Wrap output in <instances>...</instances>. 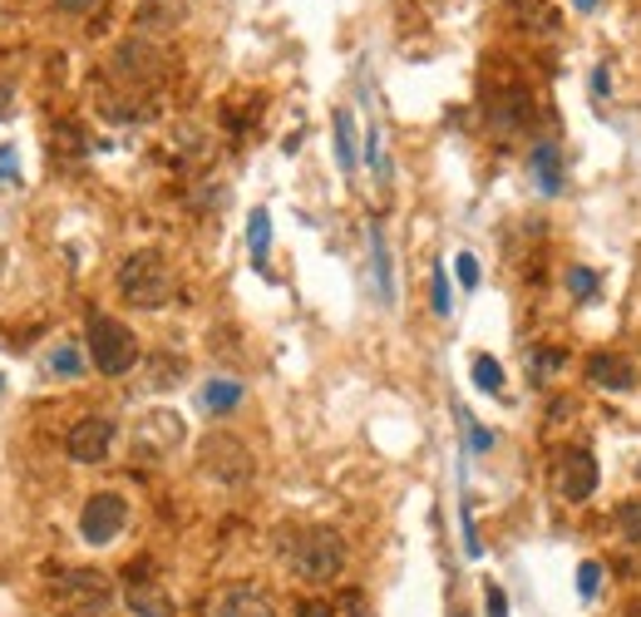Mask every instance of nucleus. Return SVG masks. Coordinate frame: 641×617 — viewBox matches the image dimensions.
<instances>
[{"label":"nucleus","mask_w":641,"mask_h":617,"mask_svg":"<svg viewBox=\"0 0 641 617\" xmlns=\"http://www.w3.org/2000/svg\"><path fill=\"white\" fill-rule=\"evenodd\" d=\"M286 564H292L296 578L306 582H336L341 568H346V543H341L336 529H306L286 543Z\"/></svg>","instance_id":"obj_1"},{"label":"nucleus","mask_w":641,"mask_h":617,"mask_svg":"<svg viewBox=\"0 0 641 617\" xmlns=\"http://www.w3.org/2000/svg\"><path fill=\"white\" fill-rule=\"evenodd\" d=\"M119 292L129 306L158 312V306H168V296H174V272H168V262L158 253H134V257H124V267H119Z\"/></svg>","instance_id":"obj_2"},{"label":"nucleus","mask_w":641,"mask_h":617,"mask_svg":"<svg viewBox=\"0 0 641 617\" xmlns=\"http://www.w3.org/2000/svg\"><path fill=\"white\" fill-rule=\"evenodd\" d=\"M89 361H95V371H105V375H124L139 365V341H134V331L124 322L95 312L89 316Z\"/></svg>","instance_id":"obj_3"},{"label":"nucleus","mask_w":641,"mask_h":617,"mask_svg":"<svg viewBox=\"0 0 641 617\" xmlns=\"http://www.w3.org/2000/svg\"><path fill=\"white\" fill-rule=\"evenodd\" d=\"M198 464H203V474H208V479H217V484H247V479H252V450L237 435H227V430L203 435Z\"/></svg>","instance_id":"obj_4"},{"label":"nucleus","mask_w":641,"mask_h":617,"mask_svg":"<svg viewBox=\"0 0 641 617\" xmlns=\"http://www.w3.org/2000/svg\"><path fill=\"white\" fill-rule=\"evenodd\" d=\"M55 603L70 617H99L114 603V582L99 568H75L55 582Z\"/></svg>","instance_id":"obj_5"},{"label":"nucleus","mask_w":641,"mask_h":617,"mask_svg":"<svg viewBox=\"0 0 641 617\" xmlns=\"http://www.w3.org/2000/svg\"><path fill=\"white\" fill-rule=\"evenodd\" d=\"M109 75L119 79V85H129L134 95H144V89H148V85H158V75H164V55H158V45H154V40L134 36V40H124L119 50H114Z\"/></svg>","instance_id":"obj_6"},{"label":"nucleus","mask_w":641,"mask_h":617,"mask_svg":"<svg viewBox=\"0 0 641 617\" xmlns=\"http://www.w3.org/2000/svg\"><path fill=\"white\" fill-rule=\"evenodd\" d=\"M124 523H129V505H124L119 494H109V489L105 494H89L85 509H79V533H85V543H95V548L119 539Z\"/></svg>","instance_id":"obj_7"},{"label":"nucleus","mask_w":641,"mask_h":617,"mask_svg":"<svg viewBox=\"0 0 641 617\" xmlns=\"http://www.w3.org/2000/svg\"><path fill=\"white\" fill-rule=\"evenodd\" d=\"M114 435H119V425H114L109 415H85V420H75V430L65 435V450H70L75 464H105L114 450Z\"/></svg>","instance_id":"obj_8"},{"label":"nucleus","mask_w":641,"mask_h":617,"mask_svg":"<svg viewBox=\"0 0 641 617\" xmlns=\"http://www.w3.org/2000/svg\"><path fill=\"white\" fill-rule=\"evenodd\" d=\"M553 479H558V494L572 499V505L592 499V489H598V460H592V450H563Z\"/></svg>","instance_id":"obj_9"},{"label":"nucleus","mask_w":641,"mask_h":617,"mask_svg":"<svg viewBox=\"0 0 641 617\" xmlns=\"http://www.w3.org/2000/svg\"><path fill=\"white\" fill-rule=\"evenodd\" d=\"M124 603H129L134 617H174V598L164 592V582H158V578H134L129 574Z\"/></svg>","instance_id":"obj_10"},{"label":"nucleus","mask_w":641,"mask_h":617,"mask_svg":"<svg viewBox=\"0 0 641 617\" xmlns=\"http://www.w3.org/2000/svg\"><path fill=\"white\" fill-rule=\"evenodd\" d=\"M588 381L592 385H602V391H632L637 385V371H632V361L627 356H612V351H598V356H588Z\"/></svg>","instance_id":"obj_11"},{"label":"nucleus","mask_w":641,"mask_h":617,"mask_svg":"<svg viewBox=\"0 0 641 617\" xmlns=\"http://www.w3.org/2000/svg\"><path fill=\"white\" fill-rule=\"evenodd\" d=\"M134 26H139L144 40L174 36V30L183 26V6H178V0H139V10H134Z\"/></svg>","instance_id":"obj_12"},{"label":"nucleus","mask_w":641,"mask_h":617,"mask_svg":"<svg viewBox=\"0 0 641 617\" xmlns=\"http://www.w3.org/2000/svg\"><path fill=\"white\" fill-rule=\"evenodd\" d=\"M178 440H183V420L174 415V410H154V415L139 420V450L168 454Z\"/></svg>","instance_id":"obj_13"},{"label":"nucleus","mask_w":641,"mask_h":617,"mask_svg":"<svg viewBox=\"0 0 641 617\" xmlns=\"http://www.w3.org/2000/svg\"><path fill=\"white\" fill-rule=\"evenodd\" d=\"M217 617H277V608H272L267 592L233 588V592H223V603H217Z\"/></svg>","instance_id":"obj_14"},{"label":"nucleus","mask_w":641,"mask_h":617,"mask_svg":"<svg viewBox=\"0 0 641 617\" xmlns=\"http://www.w3.org/2000/svg\"><path fill=\"white\" fill-rule=\"evenodd\" d=\"M529 164H533V178H538V188H543V193L563 188V158H558V144H538Z\"/></svg>","instance_id":"obj_15"},{"label":"nucleus","mask_w":641,"mask_h":617,"mask_svg":"<svg viewBox=\"0 0 641 617\" xmlns=\"http://www.w3.org/2000/svg\"><path fill=\"white\" fill-rule=\"evenodd\" d=\"M247 253L257 267H267V253H272V213L267 208H252L247 218Z\"/></svg>","instance_id":"obj_16"},{"label":"nucleus","mask_w":641,"mask_h":617,"mask_svg":"<svg viewBox=\"0 0 641 617\" xmlns=\"http://www.w3.org/2000/svg\"><path fill=\"white\" fill-rule=\"evenodd\" d=\"M183 371H188L183 356H154L148 361V385H154V391H168V385L183 381Z\"/></svg>","instance_id":"obj_17"},{"label":"nucleus","mask_w":641,"mask_h":617,"mask_svg":"<svg viewBox=\"0 0 641 617\" xmlns=\"http://www.w3.org/2000/svg\"><path fill=\"white\" fill-rule=\"evenodd\" d=\"M237 400H243V385H237V381H208V385H203V405H208L213 415L233 410Z\"/></svg>","instance_id":"obj_18"},{"label":"nucleus","mask_w":641,"mask_h":617,"mask_svg":"<svg viewBox=\"0 0 641 617\" xmlns=\"http://www.w3.org/2000/svg\"><path fill=\"white\" fill-rule=\"evenodd\" d=\"M336 158H341V168H356V124H351V114L341 109L336 114Z\"/></svg>","instance_id":"obj_19"},{"label":"nucleus","mask_w":641,"mask_h":617,"mask_svg":"<svg viewBox=\"0 0 641 617\" xmlns=\"http://www.w3.org/2000/svg\"><path fill=\"white\" fill-rule=\"evenodd\" d=\"M371 253H375V277H381V296L395 302V282H391V253H385L381 227H371Z\"/></svg>","instance_id":"obj_20"},{"label":"nucleus","mask_w":641,"mask_h":617,"mask_svg":"<svg viewBox=\"0 0 641 617\" xmlns=\"http://www.w3.org/2000/svg\"><path fill=\"white\" fill-rule=\"evenodd\" d=\"M474 385L489 391V395H499L503 391V365L494 356H474Z\"/></svg>","instance_id":"obj_21"},{"label":"nucleus","mask_w":641,"mask_h":617,"mask_svg":"<svg viewBox=\"0 0 641 617\" xmlns=\"http://www.w3.org/2000/svg\"><path fill=\"white\" fill-rule=\"evenodd\" d=\"M617 533H622L627 543H641V499L617 505Z\"/></svg>","instance_id":"obj_22"},{"label":"nucleus","mask_w":641,"mask_h":617,"mask_svg":"<svg viewBox=\"0 0 641 617\" xmlns=\"http://www.w3.org/2000/svg\"><path fill=\"white\" fill-rule=\"evenodd\" d=\"M568 365L563 351H533L529 356V371H533V381H548V375H558Z\"/></svg>","instance_id":"obj_23"},{"label":"nucleus","mask_w":641,"mask_h":617,"mask_svg":"<svg viewBox=\"0 0 641 617\" xmlns=\"http://www.w3.org/2000/svg\"><path fill=\"white\" fill-rule=\"evenodd\" d=\"M568 292H572V296H598V272L572 267V272H568Z\"/></svg>","instance_id":"obj_24"},{"label":"nucleus","mask_w":641,"mask_h":617,"mask_svg":"<svg viewBox=\"0 0 641 617\" xmlns=\"http://www.w3.org/2000/svg\"><path fill=\"white\" fill-rule=\"evenodd\" d=\"M79 365H85V361H79L75 346H55V356H50V371L55 375H79Z\"/></svg>","instance_id":"obj_25"},{"label":"nucleus","mask_w":641,"mask_h":617,"mask_svg":"<svg viewBox=\"0 0 641 617\" xmlns=\"http://www.w3.org/2000/svg\"><path fill=\"white\" fill-rule=\"evenodd\" d=\"M430 296H434V312L450 316V282H444V267H434V282H430Z\"/></svg>","instance_id":"obj_26"},{"label":"nucleus","mask_w":641,"mask_h":617,"mask_svg":"<svg viewBox=\"0 0 641 617\" xmlns=\"http://www.w3.org/2000/svg\"><path fill=\"white\" fill-rule=\"evenodd\" d=\"M598 582H602V564H582L578 568V592H582V598H592V592H598Z\"/></svg>","instance_id":"obj_27"},{"label":"nucleus","mask_w":641,"mask_h":617,"mask_svg":"<svg viewBox=\"0 0 641 617\" xmlns=\"http://www.w3.org/2000/svg\"><path fill=\"white\" fill-rule=\"evenodd\" d=\"M296 617H336V608H331L326 598H306V603H296Z\"/></svg>","instance_id":"obj_28"},{"label":"nucleus","mask_w":641,"mask_h":617,"mask_svg":"<svg viewBox=\"0 0 641 617\" xmlns=\"http://www.w3.org/2000/svg\"><path fill=\"white\" fill-rule=\"evenodd\" d=\"M484 603H489V617H509V598H503V588H494V582L484 588Z\"/></svg>","instance_id":"obj_29"},{"label":"nucleus","mask_w":641,"mask_h":617,"mask_svg":"<svg viewBox=\"0 0 641 617\" xmlns=\"http://www.w3.org/2000/svg\"><path fill=\"white\" fill-rule=\"evenodd\" d=\"M460 282H464V287H479V262L469 253H460Z\"/></svg>","instance_id":"obj_30"},{"label":"nucleus","mask_w":641,"mask_h":617,"mask_svg":"<svg viewBox=\"0 0 641 617\" xmlns=\"http://www.w3.org/2000/svg\"><path fill=\"white\" fill-rule=\"evenodd\" d=\"M99 0H55V10H65V16H89Z\"/></svg>","instance_id":"obj_31"},{"label":"nucleus","mask_w":641,"mask_h":617,"mask_svg":"<svg viewBox=\"0 0 641 617\" xmlns=\"http://www.w3.org/2000/svg\"><path fill=\"white\" fill-rule=\"evenodd\" d=\"M469 420V415H464ZM469 440H474V450H489V444H494V435H489V430H479L474 420H469Z\"/></svg>","instance_id":"obj_32"},{"label":"nucleus","mask_w":641,"mask_h":617,"mask_svg":"<svg viewBox=\"0 0 641 617\" xmlns=\"http://www.w3.org/2000/svg\"><path fill=\"white\" fill-rule=\"evenodd\" d=\"M336 617H371V608L361 598H346V608H336Z\"/></svg>","instance_id":"obj_33"},{"label":"nucleus","mask_w":641,"mask_h":617,"mask_svg":"<svg viewBox=\"0 0 641 617\" xmlns=\"http://www.w3.org/2000/svg\"><path fill=\"white\" fill-rule=\"evenodd\" d=\"M10 174H16V154H10V148H0V183H10Z\"/></svg>","instance_id":"obj_34"},{"label":"nucleus","mask_w":641,"mask_h":617,"mask_svg":"<svg viewBox=\"0 0 641 617\" xmlns=\"http://www.w3.org/2000/svg\"><path fill=\"white\" fill-rule=\"evenodd\" d=\"M10 99H16V89L0 85V119H10Z\"/></svg>","instance_id":"obj_35"},{"label":"nucleus","mask_w":641,"mask_h":617,"mask_svg":"<svg viewBox=\"0 0 641 617\" xmlns=\"http://www.w3.org/2000/svg\"><path fill=\"white\" fill-rule=\"evenodd\" d=\"M578 10H598V0H578Z\"/></svg>","instance_id":"obj_36"},{"label":"nucleus","mask_w":641,"mask_h":617,"mask_svg":"<svg viewBox=\"0 0 641 617\" xmlns=\"http://www.w3.org/2000/svg\"><path fill=\"white\" fill-rule=\"evenodd\" d=\"M627 617H641V603H637V608H627Z\"/></svg>","instance_id":"obj_37"},{"label":"nucleus","mask_w":641,"mask_h":617,"mask_svg":"<svg viewBox=\"0 0 641 617\" xmlns=\"http://www.w3.org/2000/svg\"><path fill=\"white\" fill-rule=\"evenodd\" d=\"M637 474H641V464H637Z\"/></svg>","instance_id":"obj_38"}]
</instances>
